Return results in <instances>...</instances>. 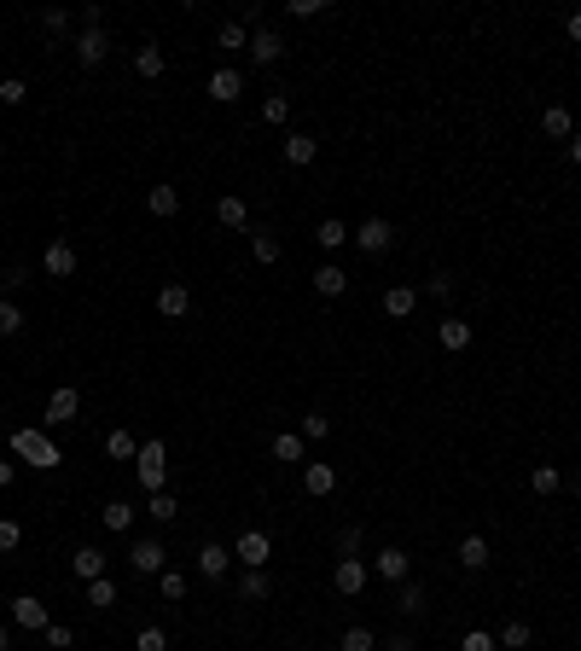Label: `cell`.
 <instances>
[{
	"instance_id": "obj_43",
	"label": "cell",
	"mask_w": 581,
	"mask_h": 651,
	"mask_svg": "<svg viewBox=\"0 0 581 651\" xmlns=\"http://www.w3.org/2000/svg\"><path fill=\"white\" fill-rule=\"evenodd\" d=\"M181 518V500L175 495H151V523H175Z\"/></svg>"
},
{
	"instance_id": "obj_35",
	"label": "cell",
	"mask_w": 581,
	"mask_h": 651,
	"mask_svg": "<svg viewBox=\"0 0 581 651\" xmlns=\"http://www.w3.org/2000/svg\"><path fill=\"white\" fill-rule=\"evenodd\" d=\"M337 651H379V634H372V628H343Z\"/></svg>"
},
{
	"instance_id": "obj_6",
	"label": "cell",
	"mask_w": 581,
	"mask_h": 651,
	"mask_svg": "<svg viewBox=\"0 0 581 651\" xmlns=\"http://www.w3.org/2000/svg\"><path fill=\"white\" fill-rule=\"evenodd\" d=\"M233 559H239L244 570H262L274 559V541H268V530H244L239 541H233Z\"/></svg>"
},
{
	"instance_id": "obj_5",
	"label": "cell",
	"mask_w": 581,
	"mask_h": 651,
	"mask_svg": "<svg viewBox=\"0 0 581 651\" xmlns=\"http://www.w3.org/2000/svg\"><path fill=\"white\" fill-rule=\"evenodd\" d=\"M349 245H360V250H367V257H384V250L396 245V227H389L384 215H367V221H360V227H355V239H349Z\"/></svg>"
},
{
	"instance_id": "obj_3",
	"label": "cell",
	"mask_w": 581,
	"mask_h": 651,
	"mask_svg": "<svg viewBox=\"0 0 581 651\" xmlns=\"http://www.w3.org/2000/svg\"><path fill=\"white\" fill-rule=\"evenodd\" d=\"M76 413H82V390L58 384L53 395H47V413H41V425H47V431H58V425H70Z\"/></svg>"
},
{
	"instance_id": "obj_42",
	"label": "cell",
	"mask_w": 581,
	"mask_h": 651,
	"mask_svg": "<svg viewBox=\"0 0 581 651\" xmlns=\"http://www.w3.org/2000/svg\"><path fill=\"white\" fill-rule=\"evenodd\" d=\"M332 436V419L326 413H303V442H326Z\"/></svg>"
},
{
	"instance_id": "obj_22",
	"label": "cell",
	"mask_w": 581,
	"mask_h": 651,
	"mask_svg": "<svg viewBox=\"0 0 581 651\" xmlns=\"http://www.w3.org/2000/svg\"><path fill=\"white\" fill-rule=\"evenodd\" d=\"M413 309H419V291H413V285H389V291H384V314H389V320H407Z\"/></svg>"
},
{
	"instance_id": "obj_41",
	"label": "cell",
	"mask_w": 581,
	"mask_h": 651,
	"mask_svg": "<svg viewBox=\"0 0 581 651\" xmlns=\"http://www.w3.org/2000/svg\"><path fill=\"white\" fill-rule=\"evenodd\" d=\"M134 651H169V634L157 628V623H146V628L134 634Z\"/></svg>"
},
{
	"instance_id": "obj_25",
	"label": "cell",
	"mask_w": 581,
	"mask_h": 651,
	"mask_svg": "<svg viewBox=\"0 0 581 651\" xmlns=\"http://www.w3.org/2000/svg\"><path fill=\"white\" fill-rule=\"evenodd\" d=\"M70 570H76L82 582H99V576H105V552H99V547H76V552H70Z\"/></svg>"
},
{
	"instance_id": "obj_52",
	"label": "cell",
	"mask_w": 581,
	"mask_h": 651,
	"mask_svg": "<svg viewBox=\"0 0 581 651\" xmlns=\"http://www.w3.org/2000/svg\"><path fill=\"white\" fill-rule=\"evenodd\" d=\"M425 291H431V297H436V303H442V297H448V291H453V279H448V274H431V279H425Z\"/></svg>"
},
{
	"instance_id": "obj_34",
	"label": "cell",
	"mask_w": 581,
	"mask_h": 651,
	"mask_svg": "<svg viewBox=\"0 0 581 651\" xmlns=\"http://www.w3.org/2000/svg\"><path fill=\"white\" fill-rule=\"evenodd\" d=\"M88 605H93V611H111V605H117V582H111V576L88 582Z\"/></svg>"
},
{
	"instance_id": "obj_32",
	"label": "cell",
	"mask_w": 581,
	"mask_h": 651,
	"mask_svg": "<svg viewBox=\"0 0 581 651\" xmlns=\"http://www.w3.org/2000/svg\"><path fill=\"white\" fill-rule=\"evenodd\" d=\"M529 488H535V495H558V488H564V471H558V466H535V471H529Z\"/></svg>"
},
{
	"instance_id": "obj_10",
	"label": "cell",
	"mask_w": 581,
	"mask_h": 651,
	"mask_svg": "<svg viewBox=\"0 0 581 651\" xmlns=\"http://www.w3.org/2000/svg\"><path fill=\"white\" fill-rule=\"evenodd\" d=\"M303 488H308L314 500L337 495V466H326V459H308V466H303Z\"/></svg>"
},
{
	"instance_id": "obj_19",
	"label": "cell",
	"mask_w": 581,
	"mask_h": 651,
	"mask_svg": "<svg viewBox=\"0 0 581 651\" xmlns=\"http://www.w3.org/2000/svg\"><path fill=\"white\" fill-rule=\"evenodd\" d=\"M541 129H546V140H564V146H570V134H576L570 105H546V110H541Z\"/></svg>"
},
{
	"instance_id": "obj_50",
	"label": "cell",
	"mask_w": 581,
	"mask_h": 651,
	"mask_svg": "<svg viewBox=\"0 0 581 651\" xmlns=\"http://www.w3.org/2000/svg\"><path fill=\"white\" fill-rule=\"evenodd\" d=\"M24 100H29V88L18 76H6V82H0V105H24Z\"/></svg>"
},
{
	"instance_id": "obj_44",
	"label": "cell",
	"mask_w": 581,
	"mask_h": 651,
	"mask_svg": "<svg viewBox=\"0 0 581 651\" xmlns=\"http://www.w3.org/2000/svg\"><path fill=\"white\" fill-rule=\"evenodd\" d=\"M41 640L53 646V651H70V646H76V628H70V623H47V634H41Z\"/></svg>"
},
{
	"instance_id": "obj_56",
	"label": "cell",
	"mask_w": 581,
	"mask_h": 651,
	"mask_svg": "<svg viewBox=\"0 0 581 651\" xmlns=\"http://www.w3.org/2000/svg\"><path fill=\"white\" fill-rule=\"evenodd\" d=\"M570 163H581V129L570 134Z\"/></svg>"
},
{
	"instance_id": "obj_37",
	"label": "cell",
	"mask_w": 581,
	"mask_h": 651,
	"mask_svg": "<svg viewBox=\"0 0 581 651\" xmlns=\"http://www.w3.org/2000/svg\"><path fill=\"white\" fill-rule=\"evenodd\" d=\"M99 518H105V530H134V506L129 500H111Z\"/></svg>"
},
{
	"instance_id": "obj_57",
	"label": "cell",
	"mask_w": 581,
	"mask_h": 651,
	"mask_svg": "<svg viewBox=\"0 0 581 651\" xmlns=\"http://www.w3.org/2000/svg\"><path fill=\"white\" fill-rule=\"evenodd\" d=\"M0 651H12V628L6 623H0Z\"/></svg>"
},
{
	"instance_id": "obj_17",
	"label": "cell",
	"mask_w": 581,
	"mask_h": 651,
	"mask_svg": "<svg viewBox=\"0 0 581 651\" xmlns=\"http://www.w3.org/2000/svg\"><path fill=\"white\" fill-rule=\"evenodd\" d=\"M186 309H192V291H186L181 279H169L163 291H157V314H169V320H181Z\"/></svg>"
},
{
	"instance_id": "obj_46",
	"label": "cell",
	"mask_w": 581,
	"mask_h": 651,
	"mask_svg": "<svg viewBox=\"0 0 581 651\" xmlns=\"http://www.w3.org/2000/svg\"><path fill=\"white\" fill-rule=\"evenodd\" d=\"M262 117H268V122H291V100H285V93H268V100H262Z\"/></svg>"
},
{
	"instance_id": "obj_28",
	"label": "cell",
	"mask_w": 581,
	"mask_h": 651,
	"mask_svg": "<svg viewBox=\"0 0 581 651\" xmlns=\"http://www.w3.org/2000/svg\"><path fill=\"white\" fill-rule=\"evenodd\" d=\"M494 640H500V646H506V651H529V640H535V628H529V623H524V616H512V623H506V628H500V634H494Z\"/></svg>"
},
{
	"instance_id": "obj_26",
	"label": "cell",
	"mask_w": 581,
	"mask_h": 651,
	"mask_svg": "<svg viewBox=\"0 0 581 651\" xmlns=\"http://www.w3.org/2000/svg\"><path fill=\"white\" fill-rule=\"evenodd\" d=\"M425 605H431V593H425V587H419L413 576H407V582H401V599H396V611H401V616H425Z\"/></svg>"
},
{
	"instance_id": "obj_12",
	"label": "cell",
	"mask_w": 581,
	"mask_h": 651,
	"mask_svg": "<svg viewBox=\"0 0 581 651\" xmlns=\"http://www.w3.org/2000/svg\"><path fill=\"white\" fill-rule=\"evenodd\" d=\"M41 268H47V274H53V279H70V274H76V245L53 239V245L41 250Z\"/></svg>"
},
{
	"instance_id": "obj_30",
	"label": "cell",
	"mask_w": 581,
	"mask_h": 651,
	"mask_svg": "<svg viewBox=\"0 0 581 651\" xmlns=\"http://www.w3.org/2000/svg\"><path fill=\"white\" fill-rule=\"evenodd\" d=\"M215 221H222V227H244V221H250V210H244V198H239V193H227L222 204H215Z\"/></svg>"
},
{
	"instance_id": "obj_15",
	"label": "cell",
	"mask_w": 581,
	"mask_h": 651,
	"mask_svg": "<svg viewBox=\"0 0 581 651\" xmlns=\"http://www.w3.org/2000/svg\"><path fill=\"white\" fill-rule=\"evenodd\" d=\"M349 239H355V227H343V221H337V215H326V221H320V227H314V245H320V250H326V257H337V250H343V245H349Z\"/></svg>"
},
{
	"instance_id": "obj_2",
	"label": "cell",
	"mask_w": 581,
	"mask_h": 651,
	"mask_svg": "<svg viewBox=\"0 0 581 651\" xmlns=\"http://www.w3.org/2000/svg\"><path fill=\"white\" fill-rule=\"evenodd\" d=\"M163 459H169V448H163L157 436L134 454V483L146 488V495H163V478H169V466H163Z\"/></svg>"
},
{
	"instance_id": "obj_29",
	"label": "cell",
	"mask_w": 581,
	"mask_h": 651,
	"mask_svg": "<svg viewBox=\"0 0 581 651\" xmlns=\"http://www.w3.org/2000/svg\"><path fill=\"white\" fill-rule=\"evenodd\" d=\"M303 448H308L303 431H279L274 436V459H285V466H303Z\"/></svg>"
},
{
	"instance_id": "obj_20",
	"label": "cell",
	"mask_w": 581,
	"mask_h": 651,
	"mask_svg": "<svg viewBox=\"0 0 581 651\" xmlns=\"http://www.w3.org/2000/svg\"><path fill=\"white\" fill-rule=\"evenodd\" d=\"M436 343H442V349H453V355H460V349H471V320H460V314H448V320L436 326Z\"/></svg>"
},
{
	"instance_id": "obj_21",
	"label": "cell",
	"mask_w": 581,
	"mask_h": 651,
	"mask_svg": "<svg viewBox=\"0 0 581 651\" xmlns=\"http://www.w3.org/2000/svg\"><path fill=\"white\" fill-rule=\"evenodd\" d=\"M314 291H320V297H343V291H349V274H343L337 262H320V268H314Z\"/></svg>"
},
{
	"instance_id": "obj_7",
	"label": "cell",
	"mask_w": 581,
	"mask_h": 651,
	"mask_svg": "<svg viewBox=\"0 0 581 651\" xmlns=\"http://www.w3.org/2000/svg\"><path fill=\"white\" fill-rule=\"evenodd\" d=\"M227 570H233V547H222V541H203L198 547V576L203 582H222Z\"/></svg>"
},
{
	"instance_id": "obj_36",
	"label": "cell",
	"mask_w": 581,
	"mask_h": 651,
	"mask_svg": "<svg viewBox=\"0 0 581 651\" xmlns=\"http://www.w3.org/2000/svg\"><path fill=\"white\" fill-rule=\"evenodd\" d=\"M18 331H24V309L12 297H0V338H18Z\"/></svg>"
},
{
	"instance_id": "obj_9",
	"label": "cell",
	"mask_w": 581,
	"mask_h": 651,
	"mask_svg": "<svg viewBox=\"0 0 581 651\" xmlns=\"http://www.w3.org/2000/svg\"><path fill=\"white\" fill-rule=\"evenodd\" d=\"M367 576H372V564H360V559H337V570H332V587L343 599H355L360 587H367Z\"/></svg>"
},
{
	"instance_id": "obj_18",
	"label": "cell",
	"mask_w": 581,
	"mask_h": 651,
	"mask_svg": "<svg viewBox=\"0 0 581 651\" xmlns=\"http://www.w3.org/2000/svg\"><path fill=\"white\" fill-rule=\"evenodd\" d=\"M314 157H320V140L314 134H285V163L291 169H308Z\"/></svg>"
},
{
	"instance_id": "obj_40",
	"label": "cell",
	"mask_w": 581,
	"mask_h": 651,
	"mask_svg": "<svg viewBox=\"0 0 581 651\" xmlns=\"http://www.w3.org/2000/svg\"><path fill=\"white\" fill-rule=\"evenodd\" d=\"M105 454H111V459H134V454H140V442H134L129 431H111V436H105Z\"/></svg>"
},
{
	"instance_id": "obj_53",
	"label": "cell",
	"mask_w": 581,
	"mask_h": 651,
	"mask_svg": "<svg viewBox=\"0 0 581 651\" xmlns=\"http://www.w3.org/2000/svg\"><path fill=\"white\" fill-rule=\"evenodd\" d=\"M384 651H419V646H413V634H389Z\"/></svg>"
},
{
	"instance_id": "obj_8",
	"label": "cell",
	"mask_w": 581,
	"mask_h": 651,
	"mask_svg": "<svg viewBox=\"0 0 581 651\" xmlns=\"http://www.w3.org/2000/svg\"><path fill=\"white\" fill-rule=\"evenodd\" d=\"M12 623L29 628V634H47V623H53V616H47V605H41L36 593H18V599H12Z\"/></svg>"
},
{
	"instance_id": "obj_47",
	"label": "cell",
	"mask_w": 581,
	"mask_h": 651,
	"mask_svg": "<svg viewBox=\"0 0 581 651\" xmlns=\"http://www.w3.org/2000/svg\"><path fill=\"white\" fill-rule=\"evenodd\" d=\"M360 552V523H343L337 530V559H355Z\"/></svg>"
},
{
	"instance_id": "obj_27",
	"label": "cell",
	"mask_w": 581,
	"mask_h": 651,
	"mask_svg": "<svg viewBox=\"0 0 581 651\" xmlns=\"http://www.w3.org/2000/svg\"><path fill=\"white\" fill-rule=\"evenodd\" d=\"M453 559H460L465 570H489V541H482V535H465V541H460V552H453Z\"/></svg>"
},
{
	"instance_id": "obj_38",
	"label": "cell",
	"mask_w": 581,
	"mask_h": 651,
	"mask_svg": "<svg viewBox=\"0 0 581 651\" xmlns=\"http://www.w3.org/2000/svg\"><path fill=\"white\" fill-rule=\"evenodd\" d=\"M250 250H256V262H262V268H274V262H279V250H285V245H279L274 233H256V239H250Z\"/></svg>"
},
{
	"instance_id": "obj_33",
	"label": "cell",
	"mask_w": 581,
	"mask_h": 651,
	"mask_svg": "<svg viewBox=\"0 0 581 651\" xmlns=\"http://www.w3.org/2000/svg\"><path fill=\"white\" fill-rule=\"evenodd\" d=\"M215 47H222V53H239V47H250V36H244V24H239V18H227L222 29H215Z\"/></svg>"
},
{
	"instance_id": "obj_1",
	"label": "cell",
	"mask_w": 581,
	"mask_h": 651,
	"mask_svg": "<svg viewBox=\"0 0 581 651\" xmlns=\"http://www.w3.org/2000/svg\"><path fill=\"white\" fill-rule=\"evenodd\" d=\"M12 454L29 459V466H41V471L65 466V454H58V442L47 436V425H24V431H12Z\"/></svg>"
},
{
	"instance_id": "obj_11",
	"label": "cell",
	"mask_w": 581,
	"mask_h": 651,
	"mask_svg": "<svg viewBox=\"0 0 581 651\" xmlns=\"http://www.w3.org/2000/svg\"><path fill=\"white\" fill-rule=\"evenodd\" d=\"M105 53H111V41H105V29H82V36H76V65L99 70V65H105Z\"/></svg>"
},
{
	"instance_id": "obj_14",
	"label": "cell",
	"mask_w": 581,
	"mask_h": 651,
	"mask_svg": "<svg viewBox=\"0 0 581 651\" xmlns=\"http://www.w3.org/2000/svg\"><path fill=\"white\" fill-rule=\"evenodd\" d=\"M372 570H379L384 582H407L413 576V559H407V547H384L379 559H372Z\"/></svg>"
},
{
	"instance_id": "obj_24",
	"label": "cell",
	"mask_w": 581,
	"mask_h": 651,
	"mask_svg": "<svg viewBox=\"0 0 581 651\" xmlns=\"http://www.w3.org/2000/svg\"><path fill=\"white\" fill-rule=\"evenodd\" d=\"M146 210H151L157 221H175V215H181V193H175V186H151V193H146Z\"/></svg>"
},
{
	"instance_id": "obj_49",
	"label": "cell",
	"mask_w": 581,
	"mask_h": 651,
	"mask_svg": "<svg viewBox=\"0 0 581 651\" xmlns=\"http://www.w3.org/2000/svg\"><path fill=\"white\" fill-rule=\"evenodd\" d=\"M157 587H163V599H186V576H181V570H163Z\"/></svg>"
},
{
	"instance_id": "obj_48",
	"label": "cell",
	"mask_w": 581,
	"mask_h": 651,
	"mask_svg": "<svg viewBox=\"0 0 581 651\" xmlns=\"http://www.w3.org/2000/svg\"><path fill=\"white\" fill-rule=\"evenodd\" d=\"M460 651H500V640H494L489 628H471L465 640H460Z\"/></svg>"
},
{
	"instance_id": "obj_39",
	"label": "cell",
	"mask_w": 581,
	"mask_h": 651,
	"mask_svg": "<svg viewBox=\"0 0 581 651\" xmlns=\"http://www.w3.org/2000/svg\"><path fill=\"white\" fill-rule=\"evenodd\" d=\"M41 29L65 41V36H70V12H65V6H47V12H41Z\"/></svg>"
},
{
	"instance_id": "obj_13",
	"label": "cell",
	"mask_w": 581,
	"mask_h": 651,
	"mask_svg": "<svg viewBox=\"0 0 581 651\" xmlns=\"http://www.w3.org/2000/svg\"><path fill=\"white\" fill-rule=\"evenodd\" d=\"M250 58H256V65H279V58H285V36H279V29H256V36H250Z\"/></svg>"
},
{
	"instance_id": "obj_55",
	"label": "cell",
	"mask_w": 581,
	"mask_h": 651,
	"mask_svg": "<svg viewBox=\"0 0 581 651\" xmlns=\"http://www.w3.org/2000/svg\"><path fill=\"white\" fill-rule=\"evenodd\" d=\"M12 471H18V466H12V459H0V488L12 483Z\"/></svg>"
},
{
	"instance_id": "obj_58",
	"label": "cell",
	"mask_w": 581,
	"mask_h": 651,
	"mask_svg": "<svg viewBox=\"0 0 581 651\" xmlns=\"http://www.w3.org/2000/svg\"><path fill=\"white\" fill-rule=\"evenodd\" d=\"M0 157H6V140H0Z\"/></svg>"
},
{
	"instance_id": "obj_45",
	"label": "cell",
	"mask_w": 581,
	"mask_h": 651,
	"mask_svg": "<svg viewBox=\"0 0 581 651\" xmlns=\"http://www.w3.org/2000/svg\"><path fill=\"white\" fill-rule=\"evenodd\" d=\"M24 547V523L18 518H0V552H18Z\"/></svg>"
},
{
	"instance_id": "obj_16",
	"label": "cell",
	"mask_w": 581,
	"mask_h": 651,
	"mask_svg": "<svg viewBox=\"0 0 581 651\" xmlns=\"http://www.w3.org/2000/svg\"><path fill=\"white\" fill-rule=\"evenodd\" d=\"M239 93H244V76L233 70V65H222V70L210 76V100H215V105H233Z\"/></svg>"
},
{
	"instance_id": "obj_31",
	"label": "cell",
	"mask_w": 581,
	"mask_h": 651,
	"mask_svg": "<svg viewBox=\"0 0 581 651\" xmlns=\"http://www.w3.org/2000/svg\"><path fill=\"white\" fill-rule=\"evenodd\" d=\"M239 593L250 599V605H262V599H268V593H274V582H268V576H262V570H244V576H239Z\"/></svg>"
},
{
	"instance_id": "obj_51",
	"label": "cell",
	"mask_w": 581,
	"mask_h": 651,
	"mask_svg": "<svg viewBox=\"0 0 581 651\" xmlns=\"http://www.w3.org/2000/svg\"><path fill=\"white\" fill-rule=\"evenodd\" d=\"M326 0H291V18H320Z\"/></svg>"
},
{
	"instance_id": "obj_23",
	"label": "cell",
	"mask_w": 581,
	"mask_h": 651,
	"mask_svg": "<svg viewBox=\"0 0 581 651\" xmlns=\"http://www.w3.org/2000/svg\"><path fill=\"white\" fill-rule=\"evenodd\" d=\"M134 70L146 76V82H157V76L169 70V58H163V47L157 41H146V47H134Z\"/></svg>"
},
{
	"instance_id": "obj_4",
	"label": "cell",
	"mask_w": 581,
	"mask_h": 651,
	"mask_svg": "<svg viewBox=\"0 0 581 651\" xmlns=\"http://www.w3.org/2000/svg\"><path fill=\"white\" fill-rule=\"evenodd\" d=\"M129 570H134V576H163V570H169V547L151 541V535H146V541H134L129 547Z\"/></svg>"
},
{
	"instance_id": "obj_54",
	"label": "cell",
	"mask_w": 581,
	"mask_h": 651,
	"mask_svg": "<svg viewBox=\"0 0 581 651\" xmlns=\"http://www.w3.org/2000/svg\"><path fill=\"white\" fill-rule=\"evenodd\" d=\"M564 29H570V41H581V12H570V18H564Z\"/></svg>"
}]
</instances>
